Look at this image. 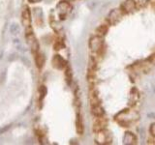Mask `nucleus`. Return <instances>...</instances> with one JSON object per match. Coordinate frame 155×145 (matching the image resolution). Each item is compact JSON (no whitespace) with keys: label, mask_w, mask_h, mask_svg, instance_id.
Here are the masks:
<instances>
[{"label":"nucleus","mask_w":155,"mask_h":145,"mask_svg":"<svg viewBox=\"0 0 155 145\" xmlns=\"http://www.w3.org/2000/svg\"><path fill=\"white\" fill-rule=\"evenodd\" d=\"M107 125H108V120H107V118L105 117V116L95 117V119L93 121L92 129H93L94 133H97V132H99V130L107 129Z\"/></svg>","instance_id":"6"},{"label":"nucleus","mask_w":155,"mask_h":145,"mask_svg":"<svg viewBox=\"0 0 155 145\" xmlns=\"http://www.w3.org/2000/svg\"><path fill=\"white\" fill-rule=\"evenodd\" d=\"M64 1H67V2H71V1H73V0H64Z\"/></svg>","instance_id":"21"},{"label":"nucleus","mask_w":155,"mask_h":145,"mask_svg":"<svg viewBox=\"0 0 155 145\" xmlns=\"http://www.w3.org/2000/svg\"><path fill=\"white\" fill-rule=\"evenodd\" d=\"M52 64L57 69H63L66 66V61L60 55H55L52 59Z\"/></svg>","instance_id":"12"},{"label":"nucleus","mask_w":155,"mask_h":145,"mask_svg":"<svg viewBox=\"0 0 155 145\" xmlns=\"http://www.w3.org/2000/svg\"><path fill=\"white\" fill-rule=\"evenodd\" d=\"M91 113L94 117H100V116H104L105 111L104 108L101 106V105H99L91 106Z\"/></svg>","instance_id":"13"},{"label":"nucleus","mask_w":155,"mask_h":145,"mask_svg":"<svg viewBox=\"0 0 155 145\" xmlns=\"http://www.w3.org/2000/svg\"><path fill=\"white\" fill-rule=\"evenodd\" d=\"M149 133H150V135H151V137H155V122L150 125Z\"/></svg>","instance_id":"19"},{"label":"nucleus","mask_w":155,"mask_h":145,"mask_svg":"<svg viewBox=\"0 0 155 145\" xmlns=\"http://www.w3.org/2000/svg\"><path fill=\"white\" fill-rule=\"evenodd\" d=\"M35 60H36L37 67H38V68H40V69H41V68L44 66V63H45V58H44V56H43L42 54H40V53H37Z\"/></svg>","instance_id":"16"},{"label":"nucleus","mask_w":155,"mask_h":145,"mask_svg":"<svg viewBox=\"0 0 155 145\" xmlns=\"http://www.w3.org/2000/svg\"><path fill=\"white\" fill-rule=\"evenodd\" d=\"M123 143L127 145L137 144V137H136V135L133 133L127 132V133H125L123 137Z\"/></svg>","instance_id":"10"},{"label":"nucleus","mask_w":155,"mask_h":145,"mask_svg":"<svg viewBox=\"0 0 155 145\" xmlns=\"http://www.w3.org/2000/svg\"><path fill=\"white\" fill-rule=\"evenodd\" d=\"M22 22L25 24V26H30L31 23V14L28 9H25L22 13Z\"/></svg>","instance_id":"15"},{"label":"nucleus","mask_w":155,"mask_h":145,"mask_svg":"<svg viewBox=\"0 0 155 145\" xmlns=\"http://www.w3.org/2000/svg\"><path fill=\"white\" fill-rule=\"evenodd\" d=\"M11 32L13 34H18L19 32V27L18 26V24H13L11 26Z\"/></svg>","instance_id":"20"},{"label":"nucleus","mask_w":155,"mask_h":145,"mask_svg":"<svg viewBox=\"0 0 155 145\" xmlns=\"http://www.w3.org/2000/svg\"><path fill=\"white\" fill-rule=\"evenodd\" d=\"M140 100V92L137 88H132L129 94V105L131 106H134L137 105V103Z\"/></svg>","instance_id":"9"},{"label":"nucleus","mask_w":155,"mask_h":145,"mask_svg":"<svg viewBox=\"0 0 155 145\" xmlns=\"http://www.w3.org/2000/svg\"><path fill=\"white\" fill-rule=\"evenodd\" d=\"M150 2V0H137V5L139 7H145V6H147V4Z\"/></svg>","instance_id":"18"},{"label":"nucleus","mask_w":155,"mask_h":145,"mask_svg":"<svg viewBox=\"0 0 155 145\" xmlns=\"http://www.w3.org/2000/svg\"><path fill=\"white\" fill-rule=\"evenodd\" d=\"M115 120L120 126H122L124 128L130 127L133 123H135L136 121H138L139 119V113L136 112L135 110L126 108L121 110L120 112H118L115 115Z\"/></svg>","instance_id":"1"},{"label":"nucleus","mask_w":155,"mask_h":145,"mask_svg":"<svg viewBox=\"0 0 155 145\" xmlns=\"http://www.w3.org/2000/svg\"><path fill=\"white\" fill-rule=\"evenodd\" d=\"M123 16V13L120 11V9H114L107 16V21L110 25H114L118 21H120L121 18Z\"/></svg>","instance_id":"4"},{"label":"nucleus","mask_w":155,"mask_h":145,"mask_svg":"<svg viewBox=\"0 0 155 145\" xmlns=\"http://www.w3.org/2000/svg\"><path fill=\"white\" fill-rule=\"evenodd\" d=\"M108 30H109V26L108 24H101L96 29V34L95 35H98V36H101V37H104L107 33H108Z\"/></svg>","instance_id":"14"},{"label":"nucleus","mask_w":155,"mask_h":145,"mask_svg":"<svg viewBox=\"0 0 155 145\" xmlns=\"http://www.w3.org/2000/svg\"><path fill=\"white\" fill-rule=\"evenodd\" d=\"M89 102H90V105L91 106H95V105H101L99 93L95 88H91L90 91H89Z\"/></svg>","instance_id":"8"},{"label":"nucleus","mask_w":155,"mask_h":145,"mask_svg":"<svg viewBox=\"0 0 155 145\" xmlns=\"http://www.w3.org/2000/svg\"><path fill=\"white\" fill-rule=\"evenodd\" d=\"M65 76H66V80H67V83L70 84L71 81H72V77H73V75H72V72H71V69L69 67L66 68L65 70Z\"/></svg>","instance_id":"17"},{"label":"nucleus","mask_w":155,"mask_h":145,"mask_svg":"<svg viewBox=\"0 0 155 145\" xmlns=\"http://www.w3.org/2000/svg\"><path fill=\"white\" fill-rule=\"evenodd\" d=\"M95 141L96 143L101 144V145H106V144H110L111 143V135L109 130L107 129L99 130V132L95 133Z\"/></svg>","instance_id":"3"},{"label":"nucleus","mask_w":155,"mask_h":145,"mask_svg":"<svg viewBox=\"0 0 155 145\" xmlns=\"http://www.w3.org/2000/svg\"><path fill=\"white\" fill-rule=\"evenodd\" d=\"M137 1L136 0H125L120 5V11L123 13V14H127L133 13L136 8H137Z\"/></svg>","instance_id":"5"},{"label":"nucleus","mask_w":155,"mask_h":145,"mask_svg":"<svg viewBox=\"0 0 155 145\" xmlns=\"http://www.w3.org/2000/svg\"><path fill=\"white\" fill-rule=\"evenodd\" d=\"M76 130L77 133L79 134H82L84 132V120H82L81 115L78 113L77 114V119H76Z\"/></svg>","instance_id":"11"},{"label":"nucleus","mask_w":155,"mask_h":145,"mask_svg":"<svg viewBox=\"0 0 155 145\" xmlns=\"http://www.w3.org/2000/svg\"><path fill=\"white\" fill-rule=\"evenodd\" d=\"M57 10H58V14L61 17V18H65L66 14L70 12L71 6H70V2L67 1H62L57 5Z\"/></svg>","instance_id":"7"},{"label":"nucleus","mask_w":155,"mask_h":145,"mask_svg":"<svg viewBox=\"0 0 155 145\" xmlns=\"http://www.w3.org/2000/svg\"><path fill=\"white\" fill-rule=\"evenodd\" d=\"M88 47L90 51L93 53L94 56H102L104 50V41L103 37L95 35L89 39L88 42Z\"/></svg>","instance_id":"2"}]
</instances>
